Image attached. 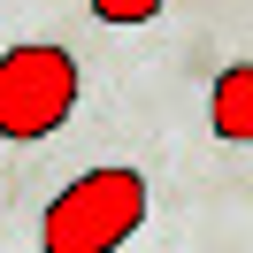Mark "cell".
<instances>
[{
    "label": "cell",
    "mask_w": 253,
    "mask_h": 253,
    "mask_svg": "<svg viewBox=\"0 0 253 253\" xmlns=\"http://www.w3.org/2000/svg\"><path fill=\"white\" fill-rule=\"evenodd\" d=\"M146 176L138 169H84L77 184H62L54 192V207H46V222H39V246L46 253H115L123 238H138L146 230Z\"/></svg>",
    "instance_id": "6da1fadb"
},
{
    "label": "cell",
    "mask_w": 253,
    "mask_h": 253,
    "mask_svg": "<svg viewBox=\"0 0 253 253\" xmlns=\"http://www.w3.org/2000/svg\"><path fill=\"white\" fill-rule=\"evenodd\" d=\"M77 54L69 46H0V138H54L77 115Z\"/></svg>",
    "instance_id": "7a4b0ae2"
},
{
    "label": "cell",
    "mask_w": 253,
    "mask_h": 253,
    "mask_svg": "<svg viewBox=\"0 0 253 253\" xmlns=\"http://www.w3.org/2000/svg\"><path fill=\"white\" fill-rule=\"evenodd\" d=\"M207 123H215V138L253 146V62H230V69L215 77V92H207Z\"/></svg>",
    "instance_id": "3957f363"
},
{
    "label": "cell",
    "mask_w": 253,
    "mask_h": 253,
    "mask_svg": "<svg viewBox=\"0 0 253 253\" xmlns=\"http://www.w3.org/2000/svg\"><path fill=\"white\" fill-rule=\"evenodd\" d=\"M169 0H92V16L100 23H154Z\"/></svg>",
    "instance_id": "277c9868"
}]
</instances>
